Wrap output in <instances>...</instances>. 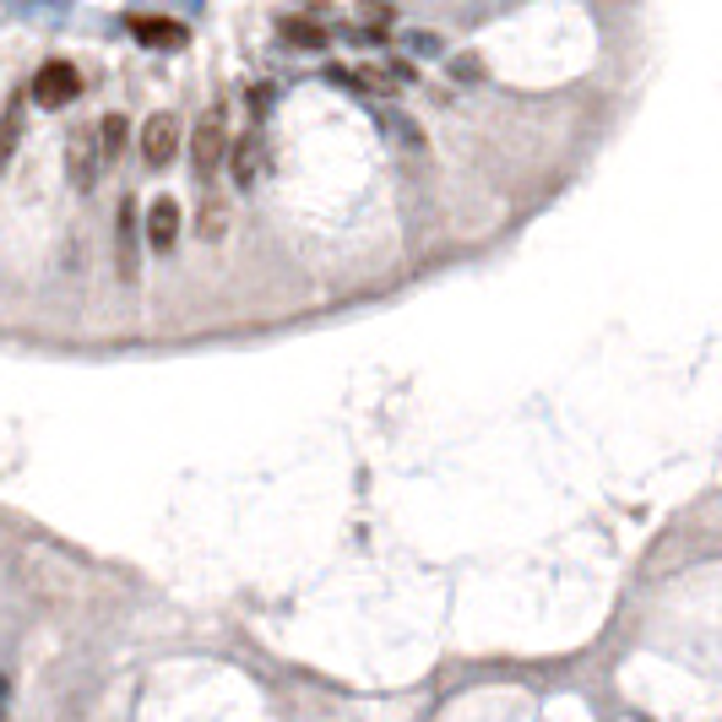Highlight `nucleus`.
<instances>
[{
	"label": "nucleus",
	"instance_id": "f257e3e1",
	"mask_svg": "<svg viewBox=\"0 0 722 722\" xmlns=\"http://www.w3.org/2000/svg\"><path fill=\"white\" fill-rule=\"evenodd\" d=\"M223 152H229V98H217V104L201 115V126L191 131V169H197L201 197H217Z\"/></svg>",
	"mask_w": 722,
	"mask_h": 722
},
{
	"label": "nucleus",
	"instance_id": "f03ea898",
	"mask_svg": "<svg viewBox=\"0 0 722 722\" xmlns=\"http://www.w3.org/2000/svg\"><path fill=\"white\" fill-rule=\"evenodd\" d=\"M76 93H82V76H76L71 61H44V66L33 71V82H28V98L39 109H66Z\"/></svg>",
	"mask_w": 722,
	"mask_h": 722
},
{
	"label": "nucleus",
	"instance_id": "7ed1b4c3",
	"mask_svg": "<svg viewBox=\"0 0 722 722\" xmlns=\"http://www.w3.org/2000/svg\"><path fill=\"white\" fill-rule=\"evenodd\" d=\"M66 174H71V185H76L82 197H93V191H98V174H104V147H98V131H93V126L71 131V141H66Z\"/></svg>",
	"mask_w": 722,
	"mask_h": 722
},
{
	"label": "nucleus",
	"instance_id": "20e7f679",
	"mask_svg": "<svg viewBox=\"0 0 722 722\" xmlns=\"http://www.w3.org/2000/svg\"><path fill=\"white\" fill-rule=\"evenodd\" d=\"M174 152H180V120L163 109V115H152V120L141 126V158H147L152 169H163Z\"/></svg>",
	"mask_w": 722,
	"mask_h": 722
},
{
	"label": "nucleus",
	"instance_id": "39448f33",
	"mask_svg": "<svg viewBox=\"0 0 722 722\" xmlns=\"http://www.w3.org/2000/svg\"><path fill=\"white\" fill-rule=\"evenodd\" d=\"M126 28H131L141 44H152V50H180L191 33H185V22H169V17H141V11H131L126 17Z\"/></svg>",
	"mask_w": 722,
	"mask_h": 722
},
{
	"label": "nucleus",
	"instance_id": "423d86ee",
	"mask_svg": "<svg viewBox=\"0 0 722 722\" xmlns=\"http://www.w3.org/2000/svg\"><path fill=\"white\" fill-rule=\"evenodd\" d=\"M22 115H28V82H22V87L6 98V109H0V174H6L17 141H22Z\"/></svg>",
	"mask_w": 722,
	"mask_h": 722
},
{
	"label": "nucleus",
	"instance_id": "0eeeda50",
	"mask_svg": "<svg viewBox=\"0 0 722 722\" xmlns=\"http://www.w3.org/2000/svg\"><path fill=\"white\" fill-rule=\"evenodd\" d=\"M174 234H180V206L169 197H158L147 206V240H152V251H169Z\"/></svg>",
	"mask_w": 722,
	"mask_h": 722
},
{
	"label": "nucleus",
	"instance_id": "6e6552de",
	"mask_svg": "<svg viewBox=\"0 0 722 722\" xmlns=\"http://www.w3.org/2000/svg\"><path fill=\"white\" fill-rule=\"evenodd\" d=\"M234 180L240 185L262 180V126H251V131L240 136V147H234Z\"/></svg>",
	"mask_w": 722,
	"mask_h": 722
},
{
	"label": "nucleus",
	"instance_id": "1a4fd4ad",
	"mask_svg": "<svg viewBox=\"0 0 722 722\" xmlns=\"http://www.w3.org/2000/svg\"><path fill=\"white\" fill-rule=\"evenodd\" d=\"M120 277L136 283V201L120 206Z\"/></svg>",
	"mask_w": 722,
	"mask_h": 722
},
{
	"label": "nucleus",
	"instance_id": "9d476101",
	"mask_svg": "<svg viewBox=\"0 0 722 722\" xmlns=\"http://www.w3.org/2000/svg\"><path fill=\"white\" fill-rule=\"evenodd\" d=\"M93 131H98V147H104V163L126 152V131H131V126H126V115H104Z\"/></svg>",
	"mask_w": 722,
	"mask_h": 722
},
{
	"label": "nucleus",
	"instance_id": "9b49d317",
	"mask_svg": "<svg viewBox=\"0 0 722 722\" xmlns=\"http://www.w3.org/2000/svg\"><path fill=\"white\" fill-rule=\"evenodd\" d=\"M283 39H294L299 50H321L327 44V33L316 22H305V17H283Z\"/></svg>",
	"mask_w": 722,
	"mask_h": 722
}]
</instances>
